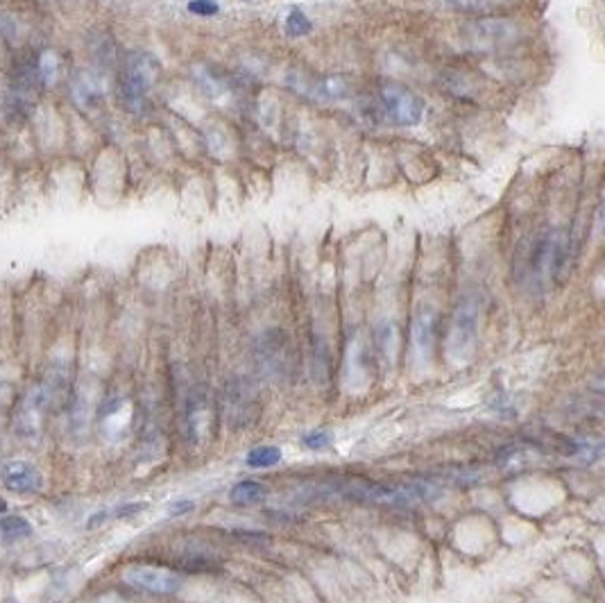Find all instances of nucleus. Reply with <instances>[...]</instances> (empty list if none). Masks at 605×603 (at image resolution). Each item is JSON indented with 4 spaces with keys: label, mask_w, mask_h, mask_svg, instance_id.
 Instances as JSON below:
<instances>
[{
    "label": "nucleus",
    "mask_w": 605,
    "mask_h": 603,
    "mask_svg": "<svg viewBox=\"0 0 605 603\" xmlns=\"http://www.w3.org/2000/svg\"><path fill=\"white\" fill-rule=\"evenodd\" d=\"M218 556L209 552V549H189V552L182 556V565H184L189 572H206V569L218 568Z\"/></svg>",
    "instance_id": "a211bd4d"
},
{
    "label": "nucleus",
    "mask_w": 605,
    "mask_h": 603,
    "mask_svg": "<svg viewBox=\"0 0 605 603\" xmlns=\"http://www.w3.org/2000/svg\"><path fill=\"white\" fill-rule=\"evenodd\" d=\"M123 583L139 592L154 594V597H173L182 590L184 578L173 569L159 565H128L123 569Z\"/></svg>",
    "instance_id": "1a4fd4ad"
},
{
    "label": "nucleus",
    "mask_w": 605,
    "mask_h": 603,
    "mask_svg": "<svg viewBox=\"0 0 605 603\" xmlns=\"http://www.w3.org/2000/svg\"><path fill=\"white\" fill-rule=\"evenodd\" d=\"M295 91L306 93L315 100H343L349 96V84L343 78H320V80H295Z\"/></svg>",
    "instance_id": "ddd939ff"
},
{
    "label": "nucleus",
    "mask_w": 605,
    "mask_h": 603,
    "mask_svg": "<svg viewBox=\"0 0 605 603\" xmlns=\"http://www.w3.org/2000/svg\"><path fill=\"white\" fill-rule=\"evenodd\" d=\"M266 492H268V488L263 483L245 479V481H238V483L229 490V501L237 506H254V504H261V501L266 499Z\"/></svg>",
    "instance_id": "2eb2a0df"
},
{
    "label": "nucleus",
    "mask_w": 605,
    "mask_h": 603,
    "mask_svg": "<svg viewBox=\"0 0 605 603\" xmlns=\"http://www.w3.org/2000/svg\"><path fill=\"white\" fill-rule=\"evenodd\" d=\"M524 36V27L517 21L501 16L474 19L458 27V46L467 52H499L510 48Z\"/></svg>",
    "instance_id": "20e7f679"
},
{
    "label": "nucleus",
    "mask_w": 605,
    "mask_h": 603,
    "mask_svg": "<svg viewBox=\"0 0 605 603\" xmlns=\"http://www.w3.org/2000/svg\"><path fill=\"white\" fill-rule=\"evenodd\" d=\"M261 415V398L245 376L229 379L222 390V418L229 429H247Z\"/></svg>",
    "instance_id": "423d86ee"
},
{
    "label": "nucleus",
    "mask_w": 605,
    "mask_h": 603,
    "mask_svg": "<svg viewBox=\"0 0 605 603\" xmlns=\"http://www.w3.org/2000/svg\"><path fill=\"white\" fill-rule=\"evenodd\" d=\"M32 537V524L21 515H0V545L14 546Z\"/></svg>",
    "instance_id": "4468645a"
},
{
    "label": "nucleus",
    "mask_w": 605,
    "mask_h": 603,
    "mask_svg": "<svg viewBox=\"0 0 605 603\" xmlns=\"http://www.w3.org/2000/svg\"><path fill=\"white\" fill-rule=\"evenodd\" d=\"M93 603H134V601H129V599H125L123 594H119V592H105V594H100V597H97Z\"/></svg>",
    "instance_id": "b1692460"
},
{
    "label": "nucleus",
    "mask_w": 605,
    "mask_h": 603,
    "mask_svg": "<svg viewBox=\"0 0 605 603\" xmlns=\"http://www.w3.org/2000/svg\"><path fill=\"white\" fill-rule=\"evenodd\" d=\"M481 313L483 305L477 293H467L458 302L456 313H454L452 320V329H449V341H446V350H449L454 359L472 354L474 345H477Z\"/></svg>",
    "instance_id": "0eeeda50"
},
{
    "label": "nucleus",
    "mask_w": 605,
    "mask_h": 603,
    "mask_svg": "<svg viewBox=\"0 0 605 603\" xmlns=\"http://www.w3.org/2000/svg\"><path fill=\"white\" fill-rule=\"evenodd\" d=\"M195 508V501H189V499H182V501H173V504L168 506V515L170 517H182L186 515V513H190Z\"/></svg>",
    "instance_id": "4be33fe9"
},
{
    "label": "nucleus",
    "mask_w": 605,
    "mask_h": 603,
    "mask_svg": "<svg viewBox=\"0 0 605 603\" xmlns=\"http://www.w3.org/2000/svg\"><path fill=\"white\" fill-rule=\"evenodd\" d=\"M189 12H193L198 16H216L221 12V5H218L216 0H190Z\"/></svg>",
    "instance_id": "412c9836"
},
{
    "label": "nucleus",
    "mask_w": 605,
    "mask_h": 603,
    "mask_svg": "<svg viewBox=\"0 0 605 603\" xmlns=\"http://www.w3.org/2000/svg\"><path fill=\"white\" fill-rule=\"evenodd\" d=\"M3 485L16 495H35L43 488V476L35 465L26 463V460H12L3 468Z\"/></svg>",
    "instance_id": "9b49d317"
},
{
    "label": "nucleus",
    "mask_w": 605,
    "mask_h": 603,
    "mask_svg": "<svg viewBox=\"0 0 605 603\" xmlns=\"http://www.w3.org/2000/svg\"><path fill=\"white\" fill-rule=\"evenodd\" d=\"M513 3L515 0H442L446 10L461 12V14H485V12L513 5Z\"/></svg>",
    "instance_id": "dca6fc26"
},
{
    "label": "nucleus",
    "mask_w": 605,
    "mask_h": 603,
    "mask_svg": "<svg viewBox=\"0 0 605 603\" xmlns=\"http://www.w3.org/2000/svg\"><path fill=\"white\" fill-rule=\"evenodd\" d=\"M379 107L385 120L399 128H413L424 119V100L411 89L388 84L379 91Z\"/></svg>",
    "instance_id": "6e6552de"
},
{
    "label": "nucleus",
    "mask_w": 605,
    "mask_h": 603,
    "mask_svg": "<svg viewBox=\"0 0 605 603\" xmlns=\"http://www.w3.org/2000/svg\"><path fill=\"white\" fill-rule=\"evenodd\" d=\"M5 511H7V501L3 499V497H0V515H3V513H5Z\"/></svg>",
    "instance_id": "a878e982"
},
{
    "label": "nucleus",
    "mask_w": 605,
    "mask_h": 603,
    "mask_svg": "<svg viewBox=\"0 0 605 603\" xmlns=\"http://www.w3.org/2000/svg\"><path fill=\"white\" fill-rule=\"evenodd\" d=\"M231 536L241 542H259V545H261V542H268V537L259 531H234Z\"/></svg>",
    "instance_id": "5701e85b"
},
{
    "label": "nucleus",
    "mask_w": 605,
    "mask_h": 603,
    "mask_svg": "<svg viewBox=\"0 0 605 603\" xmlns=\"http://www.w3.org/2000/svg\"><path fill=\"white\" fill-rule=\"evenodd\" d=\"M438 338V313L431 306H424L415 313L411 325V343L415 354H420L422 359L431 356L433 347H436Z\"/></svg>",
    "instance_id": "f8f14e48"
},
{
    "label": "nucleus",
    "mask_w": 605,
    "mask_h": 603,
    "mask_svg": "<svg viewBox=\"0 0 605 603\" xmlns=\"http://www.w3.org/2000/svg\"><path fill=\"white\" fill-rule=\"evenodd\" d=\"M282 449L275 447V445H261V447H254L247 452L245 463L252 469H268L282 463Z\"/></svg>",
    "instance_id": "f3484780"
},
{
    "label": "nucleus",
    "mask_w": 605,
    "mask_h": 603,
    "mask_svg": "<svg viewBox=\"0 0 605 603\" xmlns=\"http://www.w3.org/2000/svg\"><path fill=\"white\" fill-rule=\"evenodd\" d=\"M154 80V64L152 59L145 55H132L125 66L123 84H120V93H123V103L129 109L143 107L145 98H148L150 87Z\"/></svg>",
    "instance_id": "9d476101"
},
{
    "label": "nucleus",
    "mask_w": 605,
    "mask_h": 603,
    "mask_svg": "<svg viewBox=\"0 0 605 603\" xmlns=\"http://www.w3.org/2000/svg\"><path fill=\"white\" fill-rule=\"evenodd\" d=\"M571 243L564 229H547L535 238L533 248H531L526 266H524V277L531 290H547L554 289L560 279L567 273L570 266Z\"/></svg>",
    "instance_id": "7ed1b4c3"
},
{
    "label": "nucleus",
    "mask_w": 605,
    "mask_h": 603,
    "mask_svg": "<svg viewBox=\"0 0 605 603\" xmlns=\"http://www.w3.org/2000/svg\"><path fill=\"white\" fill-rule=\"evenodd\" d=\"M327 495L345 497V499L363 501V504L392 506V508H415L431 504L440 497V490L431 481H408V483H384L368 479H343L324 483Z\"/></svg>",
    "instance_id": "f257e3e1"
},
{
    "label": "nucleus",
    "mask_w": 605,
    "mask_h": 603,
    "mask_svg": "<svg viewBox=\"0 0 605 603\" xmlns=\"http://www.w3.org/2000/svg\"><path fill=\"white\" fill-rule=\"evenodd\" d=\"M314 23L308 21V16L302 10H292L286 16V23H283V30L288 36H306L311 32Z\"/></svg>",
    "instance_id": "6ab92c4d"
},
{
    "label": "nucleus",
    "mask_w": 605,
    "mask_h": 603,
    "mask_svg": "<svg viewBox=\"0 0 605 603\" xmlns=\"http://www.w3.org/2000/svg\"><path fill=\"white\" fill-rule=\"evenodd\" d=\"M254 361L263 379L283 383L292 372V352L282 329H268L254 343Z\"/></svg>",
    "instance_id": "39448f33"
},
{
    "label": "nucleus",
    "mask_w": 605,
    "mask_h": 603,
    "mask_svg": "<svg viewBox=\"0 0 605 603\" xmlns=\"http://www.w3.org/2000/svg\"><path fill=\"white\" fill-rule=\"evenodd\" d=\"M68 388V370L55 363L42 382L27 388L14 411V433L23 440H35L43 433L52 406L64 398Z\"/></svg>",
    "instance_id": "f03ea898"
},
{
    "label": "nucleus",
    "mask_w": 605,
    "mask_h": 603,
    "mask_svg": "<svg viewBox=\"0 0 605 603\" xmlns=\"http://www.w3.org/2000/svg\"><path fill=\"white\" fill-rule=\"evenodd\" d=\"M0 603H21V601H19V597H14V594H7V597L0 599Z\"/></svg>",
    "instance_id": "393cba45"
},
{
    "label": "nucleus",
    "mask_w": 605,
    "mask_h": 603,
    "mask_svg": "<svg viewBox=\"0 0 605 603\" xmlns=\"http://www.w3.org/2000/svg\"><path fill=\"white\" fill-rule=\"evenodd\" d=\"M302 443L304 447L311 449V452H324V449H329L334 445V436L329 431H311L304 436Z\"/></svg>",
    "instance_id": "aec40b11"
}]
</instances>
